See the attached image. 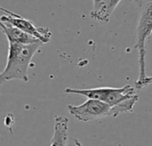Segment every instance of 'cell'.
I'll list each match as a JSON object with an SVG mask.
<instances>
[{"label":"cell","mask_w":152,"mask_h":146,"mask_svg":"<svg viewBox=\"0 0 152 146\" xmlns=\"http://www.w3.org/2000/svg\"><path fill=\"white\" fill-rule=\"evenodd\" d=\"M69 113L77 120L88 122L107 117H114V107L97 99H88L80 105H68Z\"/></svg>","instance_id":"277c9868"},{"label":"cell","mask_w":152,"mask_h":146,"mask_svg":"<svg viewBox=\"0 0 152 146\" xmlns=\"http://www.w3.org/2000/svg\"><path fill=\"white\" fill-rule=\"evenodd\" d=\"M1 11L4 12L0 18L1 21L7 22L12 26L21 29L22 31L38 38L44 44H47L52 37V32L47 27H37L32 21L28 20L22 17L20 14H17L10 10L1 7Z\"/></svg>","instance_id":"5b68a950"},{"label":"cell","mask_w":152,"mask_h":146,"mask_svg":"<svg viewBox=\"0 0 152 146\" xmlns=\"http://www.w3.org/2000/svg\"><path fill=\"white\" fill-rule=\"evenodd\" d=\"M140 7V18L136 29V43L134 48L138 52L139 76L135 82L137 90L142 89L152 83V77L146 70V44L152 34V0H134Z\"/></svg>","instance_id":"7a4b0ae2"},{"label":"cell","mask_w":152,"mask_h":146,"mask_svg":"<svg viewBox=\"0 0 152 146\" xmlns=\"http://www.w3.org/2000/svg\"><path fill=\"white\" fill-rule=\"evenodd\" d=\"M0 26H1L2 32L5 35V37L7 38L8 43L31 44V43H36V42L41 41L38 38L22 31L21 29H20L7 22L1 21Z\"/></svg>","instance_id":"52a82bcc"},{"label":"cell","mask_w":152,"mask_h":146,"mask_svg":"<svg viewBox=\"0 0 152 146\" xmlns=\"http://www.w3.org/2000/svg\"><path fill=\"white\" fill-rule=\"evenodd\" d=\"M134 87L130 85H126L122 87H95L88 89H78V88H65L66 94L79 95L86 96L88 99H97L102 101L111 106L119 104L120 103L132 98L136 95Z\"/></svg>","instance_id":"3957f363"},{"label":"cell","mask_w":152,"mask_h":146,"mask_svg":"<svg viewBox=\"0 0 152 146\" xmlns=\"http://www.w3.org/2000/svg\"><path fill=\"white\" fill-rule=\"evenodd\" d=\"M43 45L42 41L31 44L8 43L6 65L0 75L1 84L13 79L28 82V71L31 60Z\"/></svg>","instance_id":"6da1fadb"},{"label":"cell","mask_w":152,"mask_h":146,"mask_svg":"<svg viewBox=\"0 0 152 146\" xmlns=\"http://www.w3.org/2000/svg\"><path fill=\"white\" fill-rule=\"evenodd\" d=\"M121 1L122 0H93L94 8L90 12V17L97 21L108 23Z\"/></svg>","instance_id":"8992f818"},{"label":"cell","mask_w":152,"mask_h":146,"mask_svg":"<svg viewBox=\"0 0 152 146\" xmlns=\"http://www.w3.org/2000/svg\"><path fill=\"white\" fill-rule=\"evenodd\" d=\"M69 119L62 116L54 117V131L50 146H68Z\"/></svg>","instance_id":"ba28073f"}]
</instances>
